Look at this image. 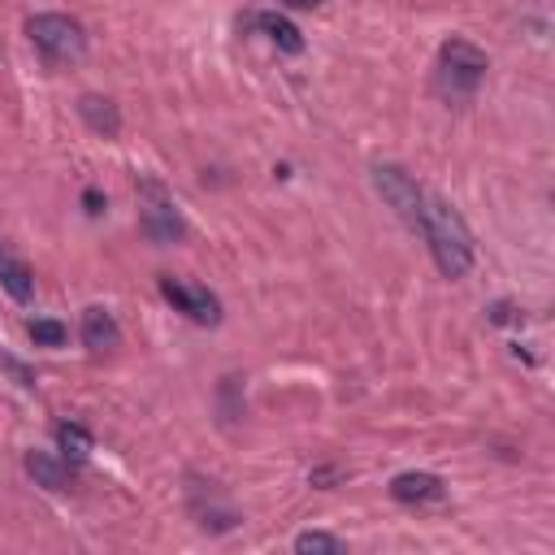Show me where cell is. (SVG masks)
<instances>
[{"label": "cell", "mask_w": 555, "mask_h": 555, "mask_svg": "<svg viewBox=\"0 0 555 555\" xmlns=\"http://www.w3.org/2000/svg\"><path fill=\"white\" fill-rule=\"evenodd\" d=\"M56 447H61V460H87L91 455V434L82 429V425H74V421H61L56 425Z\"/></svg>", "instance_id": "13"}, {"label": "cell", "mask_w": 555, "mask_h": 555, "mask_svg": "<svg viewBox=\"0 0 555 555\" xmlns=\"http://www.w3.org/2000/svg\"><path fill=\"white\" fill-rule=\"evenodd\" d=\"M282 4H286V9H317L321 0H282Z\"/></svg>", "instance_id": "17"}, {"label": "cell", "mask_w": 555, "mask_h": 555, "mask_svg": "<svg viewBox=\"0 0 555 555\" xmlns=\"http://www.w3.org/2000/svg\"><path fill=\"white\" fill-rule=\"evenodd\" d=\"M0 286L17 299V304H26L30 295H35V273L22 264V260H13V256H0Z\"/></svg>", "instance_id": "11"}, {"label": "cell", "mask_w": 555, "mask_h": 555, "mask_svg": "<svg viewBox=\"0 0 555 555\" xmlns=\"http://www.w3.org/2000/svg\"><path fill=\"white\" fill-rule=\"evenodd\" d=\"M295 551H321V555H343L347 546H343V538H334V533H321V529H308V533H299L295 538Z\"/></svg>", "instance_id": "14"}, {"label": "cell", "mask_w": 555, "mask_h": 555, "mask_svg": "<svg viewBox=\"0 0 555 555\" xmlns=\"http://www.w3.org/2000/svg\"><path fill=\"white\" fill-rule=\"evenodd\" d=\"M30 338H35L39 347H61V343H65V325L52 321V317H35V321H30Z\"/></svg>", "instance_id": "15"}, {"label": "cell", "mask_w": 555, "mask_h": 555, "mask_svg": "<svg viewBox=\"0 0 555 555\" xmlns=\"http://www.w3.org/2000/svg\"><path fill=\"white\" fill-rule=\"evenodd\" d=\"M26 473H30L39 486H48V490H65V486H69V468H65L56 455H48V451H30V455H26Z\"/></svg>", "instance_id": "10"}, {"label": "cell", "mask_w": 555, "mask_h": 555, "mask_svg": "<svg viewBox=\"0 0 555 555\" xmlns=\"http://www.w3.org/2000/svg\"><path fill=\"white\" fill-rule=\"evenodd\" d=\"M421 234L429 238V251H434V264L447 273V278H464L473 269V234L464 225V217L442 204V199H429L425 204V217H421Z\"/></svg>", "instance_id": "1"}, {"label": "cell", "mask_w": 555, "mask_h": 555, "mask_svg": "<svg viewBox=\"0 0 555 555\" xmlns=\"http://www.w3.org/2000/svg\"><path fill=\"white\" fill-rule=\"evenodd\" d=\"M78 117H82L95 134H104V139H113V134L121 130V113H117V104L104 100V95H78Z\"/></svg>", "instance_id": "9"}, {"label": "cell", "mask_w": 555, "mask_h": 555, "mask_svg": "<svg viewBox=\"0 0 555 555\" xmlns=\"http://www.w3.org/2000/svg\"><path fill=\"white\" fill-rule=\"evenodd\" d=\"M390 494H395L399 503H438V499L447 494V486H442V477H434V473H399V477L390 481Z\"/></svg>", "instance_id": "7"}, {"label": "cell", "mask_w": 555, "mask_h": 555, "mask_svg": "<svg viewBox=\"0 0 555 555\" xmlns=\"http://www.w3.org/2000/svg\"><path fill=\"white\" fill-rule=\"evenodd\" d=\"M82 204H87V212H104V208H100V204H104V199H100V195H95V191H87V195H82Z\"/></svg>", "instance_id": "16"}, {"label": "cell", "mask_w": 555, "mask_h": 555, "mask_svg": "<svg viewBox=\"0 0 555 555\" xmlns=\"http://www.w3.org/2000/svg\"><path fill=\"white\" fill-rule=\"evenodd\" d=\"M256 26H260L282 52H304V35H299L282 13H256Z\"/></svg>", "instance_id": "12"}, {"label": "cell", "mask_w": 555, "mask_h": 555, "mask_svg": "<svg viewBox=\"0 0 555 555\" xmlns=\"http://www.w3.org/2000/svg\"><path fill=\"white\" fill-rule=\"evenodd\" d=\"M486 52L477 48V43H468V39H460V35H451L442 48H438V87L447 91V95H455V100H464V95H473L477 91V82L486 78Z\"/></svg>", "instance_id": "2"}, {"label": "cell", "mask_w": 555, "mask_h": 555, "mask_svg": "<svg viewBox=\"0 0 555 555\" xmlns=\"http://www.w3.org/2000/svg\"><path fill=\"white\" fill-rule=\"evenodd\" d=\"M82 343L100 356V351H113L121 343V330H117V317L108 308H87L82 312Z\"/></svg>", "instance_id": "8"}, {"label": "cell", "mask_w": 555, "mask_h": 555, "mask_svg": "<svg viewBox=\"0 0 555 555\" xmlns=\"http://www.w3.org/2000/svg\"><path fill=\"white\" fill-rule=\"evenodd\" d=\"M373 186L382 191V199H386L412 230H421L425 195H421V186H416V178H412L408 169H399V165H373Z\"/></svg>", "instance_id": "4"}, {"label": "cell", "mask_w": 555, "mask_h": 555, "mask_svg": "<svg viewBox=\"0 0 555 555\" xmlns=\"http://www.w3.org/2000/svg\"><path fill=\"white\" fill-rule=\"evenodd\" d=\"M160 295H165L178 312H186L191 321H199V325H217V321H221V304H217V295L204 291V286H182V282H173V278H160Z\"/></svg>", "instance_id": "6"}, {"label": "cell", "mask_w": 555, "mask_h": 555, "mask_svg": "<svg viewBox=\"0 0 555 555\" xmlns=\"http://www.w3.org/2000/svg\"><path fill=\"white\" fill-rule=\"evenodd\" d=\"M26 35H30V43H35L48 61H56V65H69V61H78V56L87 52L82 26H78L74 17H65V13H35V17L26 22Z\"/></svg>", "instance_id": "3"}, {"label": "cell", "mask_w": 555, "mask_h": 555, "mask_svg": "<svg viewBox=\"0 0 555 555\" xmlns=\"http://www.w3.org/2000/svg\"><path fill=\"white\" fill-rule=\"evenodd\" d=\"M139 191H143V212H139L143 234L156 238V243H178V238L186 234V221H182V212L173 208V199L160 191V182H143Z\"/></svg>", "instance_id": "5"}]
</instances>
